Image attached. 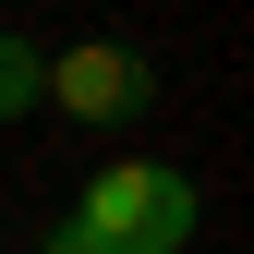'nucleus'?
<instances>
[{"label": "nucleus", "mask_w": 254, "mask_h": 254, "mask_svg": "<svg viewBox=\"0 0 254 254\" xmlns=\"http://www.w3.org/2000/svg\"><path fill=\"white\" fill-rule=\"evenodd\" d=\"M194 218H206L194 170H170V157H109V170L49 218L37 254H194Z\"/></svg>", "instance_id": "1"}, {"label": "nucleus", "mask_w": 254, "mask_h": 254, "mask_svg": "<svg viewBox=\"0 0 254 254\" xmlns=\"http://www.w3.org/2000/svg\"><path fill=\"white\" fill-rule=\"evenodd\" d=\"M145 97H157V73H145V49H121V37L49 49V85H37V109H73V121H97V133L145 121Z\"/></svg>", "instance_id": "2"}, {"label": "nucleus", "mask_w": 254, "mask_h": 254, "mask_svg": "<svg viewBox=\"0 0 254 254\" xmlns=\"http://www.w3.org/2000/svg\"><path fill=\"white\" fill-rule=\"evenodd\" d=\"M37 85H49V49L0 24V121H24V109H37Z\"/></svg>", "instance_id": "3"}]
</instances>
